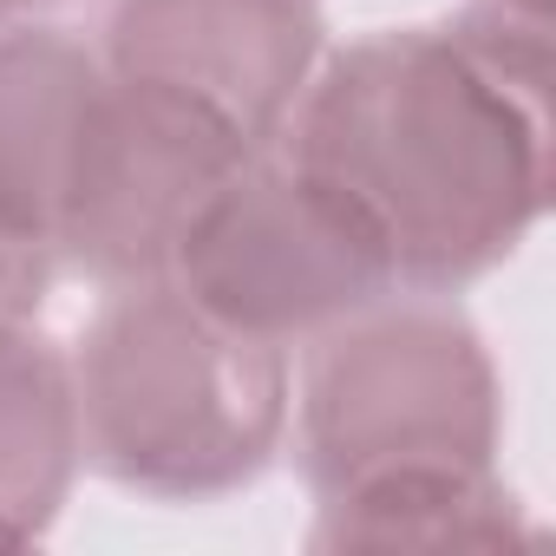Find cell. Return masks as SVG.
<instances>
[{
	"mask_svg": "<svg viewBox=\"0 0 556 556\" xmlns=\"http://www.w3.org/2000/svg\"><path fill=\"white\" fill-rule=\"evenodd\" d=\"M47 275H53V249L0 229V321H27L47 295Z\"/></svg>",
	"mask_w": 556,
	"mask_h": 556,
	"instance_id": "cell-8",
	"label": "cell"
},
{
	"mask_svg": "<svg viewBox=\"0 0 556 556\" xmlns=\"http://www.w3.org/2000/svg\"><path fill=\"white\" fill-rule=\"evenodd\" d=\"M40 8H53V0H0V34H14L27 14H40Z\"/></svg>",
	"mask_w": 556,
	"mask_h": 556,
	"instance_id": "cell-9",
	"label": "cell"
},
{
	"mask_svg": "<svg viewBox=\"0 0 556 556\" xmlns=\"http://www.w3.org/2000/svg\"><path fill=\"white\" fill-rule=\"evenodd\" d=\"M543 21L504 8L380 34L302 86L282 157L367 229L393 289L445 295L543 216Z\"/></svg>",
	"mask_w": 556,
	"mask_h": 556,
	"instance_id": "cell-1",
	"label": "cell"
},
{
	"mask_svg": "<svg viewBox=\"0 0 556 556\" xmlns=\"http://www.w3.org/2000/svg\"><path fill=\"white\" fill-rule=\"evenodd\" d=\"M491 8H504V14H523V21H543V0H491Z\"/></svg>",
	"mask_w": 556,
	"mask_h": 556,
	"instance_id": "cell-10",
	"label": "cell"
},
{
	"mask_svg": "<svg viewBox=\"0 0 556 556\" xmlns=\"http://www.w3.org/2000/svg\"><path fill=\"white\" fill-rule=\"evenodd\" d=\"M79 458L125 491L216 497L289 426V348L203 315L170 275L118 289L73 354Z\"/></svg>",
	"mask_w": 556,
	"mask_h": 556,
	"instance_id": "cell-3",
	"label": "cell"
},
{
	"mask_svg": "<svg viewBox=\"0 0 556 556\" xmlns=\"http://www.w3.org/2000/svg\"><path fill=\"white\" fill-rule=\"evenodd\" d=\"M164 275L203 315L275 348L393 295L367 229L289 157H249L190 223Z\"/></svg>",
	"mask_w": 556,
	"mask_h": 556,
	"instance_id": "cell-4",
	"label": "cell"
},
{
	"mask_svg": "<svg viewBox=\"0 0 556 556\" xmlns=\"http://www.w3.org/2000/svg\"><path fill=\"white\" fill-rule=\"evenodd\" d=\"M321 21L308 0H112L99 66L197 99L268 144L302 99Z\"/></svg>",
	"mask_w": 556,
	"mask_h": 556,
	"instance_id": "cell-5",
	"label": "cell"
},
{
	"mask_svg": "<svg viewBox=\"0 0 556 556\" xmlns=\"http://www.w3.org/2000/svg\"><path fill=\"white\" fill-rule=\"evenodd\" d=\"M92 86H99V53L86 40L47 27L0 34V229L53 255Z\"/></svg>",
	"mask_w": 556,
	"mask_h": 556,
	"instance_id": "cell-6",
	"label": "cell"
},
{
	"mask_svg": "<svg viewBox=\"0 0 556 556\" xmlns=\"http://www.w3.org/2000/svg\"><path fill=\"white\" fill-rule=\"evenodd\" d=\"M491 367L445 308H354L315 334L302 374V465L315 543H497Z\"/></svg>",
	"mask_w": 556,
	"mask_h": 556,
	"instance_id": "cell-2",
	"label": "cell"
},
{
	"mask_svg": "<svg viewBox=\"0 0 556 556\" xmlns=\"http://www.w3.org/2000/svg\"><path fill=\"white\" fill-rule=\"evenodd\" d=\"M79 465L73 361L0 321V543H34Z\"/></svg>",
	"mask_w": 556,
	"mask_h": 556,
	"instance_id": "cell-7",
	"label": "cell"
}]
</instances>
